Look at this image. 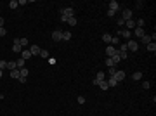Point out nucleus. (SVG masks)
I'll list each match as a JSON object with an SVG mask.
<instances>
[{"label": "nucleus", "instance_id": "nucleus-1", "mask_svg": "<svg viewBox=\"0 0 156 116\" xmlns=\"http://www.w3.org/2000/svg\"><path fill=\"white\" fill-rule=\"evenodd\" d=\"M125 45H127V50H130V52H137L139 50V42H135V40H128Z\"/></svg>", "mask_w": 156, "mask_h": 116}, {"label": "nucleus", "instance_id": "nucleus-2", "mask_svg": "<svg viewBox=\"0 0 156 116\" xmlns=\"http://www.w3.org/2000/svg\"><path fill=\"white\" fill-rule=\"evenodd\" d=\"M61 14L68 16V17H75V10L71 7H66V9H61Z\"/></svg>", "mask_w": 156, "mask_h": 116}, {"label": "nucleus", "instance_id": "nucleus-3", "mask_svg": "<svg viewBox=\"0 0 156 116\" xmlns=\"http://www.w3.org/2000/svg\"><path fill=\"white\" fill-rule=\"evenodd\" d=\"M12 50H14V52H23V47H21V43H19V38H14Z\"/></svg>", "mask_w": 156, "mask_h": 116}, {"label": "nucleus", "instance_id": "nucleus-4", "mask_svg": "<svg viewBox=\"0 0 156 116\" xmlns=\"http://www.w3.org/2000/svg\"><path fill=\"white\" fill-rule=\"evenodd\" d=\"M52 40H54V42H61V40H63V31H61V30H56V31L52 33Z\"/></svg>", "mask_w": 156, "mask_h": 116}, {"label": "nucleus", "instance_id": "nucleus-5", "mask_svg": "<svg viewBox=\"0 0 156 116\" xmlns=\"http://www.w3.org/2000/svg\"><path fill=\"white\" fill-rule=\"evenodd\" d=\"M121 19H123V21H128V19H132V10H130V9H125V10L121 12Z\"/></svg>", "mask_w": 156, "mask_h": 116}, {"label": "nucleus", "instance_id": "nucleus-6", "mask_svg": "<svg viewBox=\"0 0 156 116\" xmlns=\"http://www.w3.org/2000/svg\"><path fill=\"white\" fill-rule=\"evenodd\" d=\"M106 80V73H97V76L94 78V85H99V81Z\"/></svg>", "mask_w": 156, "mask_h": 116}, {"label": "nucleus", "instance_id": "nucleus-7", "mask_svg": "<svg viewBox=\"0 0 156 116\" xmlns=\"http://www.w3.org/2000/svg\"><path fill=\"white\" fill-rule=\"evenodd\" d=\"M113 78H115L118 83H120V81L125 78V71H121V69H116V73H115V76H113Z\"/></svg>", "mask_w": 156, "mask_h": 116}, {"label": "nucleus", "instance_id": "nucleus-8", "mask_svg": "<svg viewBox=\"0 0 156 116\" xmlns=\"http://www.w3.org/2000/svg\"><path fill=\"white\" fill-rule=\"evenodd\" d=\"M134 35H135L137 38H142V37L146 35V31H144V28H134Z\"/></svg>", "mask_w": 156, "mask_h": 116}, {"label": "nucleus", "instance_id": "nucleus-9", "mask_svg": "<svg viewBox=\"0 0 156 116\" xmlns=\"http://www.w3.org/2000/svg\"><path fill=\"white\" fill-rule=\"evenodd\" d=\"M116 52H118V50L115 49V47H111V45H108V47H106V56H108V57H113Z\"/></svg>", "mask_w": 156, "mask_h": 116}, {"label": "nucleus", "instance_id": "nucleus-10", "mask_svg": "<svg viewBox=\"0 0 156 116\" xmlns=\"http://www.w3.org/2000/svg\"><path fill=\"white\" fill-rule=\"evenodd\" d=\"M40 50H42V49H40L38 45H31V47H30V52H31V56H40Z\"/></svg>", "mask_w": 156, "mask_h": 116}, {"label": "nucleus", "instance_id": "nucleus-11", "mask_svg": "<svg viewBox=\"0 0 156 116\" xmlns=\"http://www.w3.org/2000/svg\"><path fill=\"white\" fill-rule=\"evenodd\" d=\"M118 37H123L125 40H128L132 37V31H128V30H125V31H118Z\"/></svg>", "mask_w": 156, "mask_h": 116}, {"label": "nucleus", "instance_id": "nucleus-12", "mask_svg": "<svg viewBox=\"0 0 156 116\" xmlns=\"http://www.w3.org/2000/svg\"><path fill=\"white\" fill-rule=\"evenodd\" d=\"M118 9H120V3H118L116 0H111V2H109V10H115V12H116Z\"/></svg>", "mask_w": 156, "mask_h": 116}, {"label": "nucleus", "instance_id": "nucleus-13", "mask_svg": "<svg viewBox=\"0 0 156 116\" xmlns=\"http://www.w3.org/2000/svg\"><path fill=\"white\" fill-rule=\"evenodd\" d=\"M9 75H10V78H12V80H19V78H21V73H19V69H12Z\"/></svg>", "mask_w": 156, "mask_h": 116}, {"label": "nucleus", "instance_id": "nucleus-14", "mask_svg": "<svg viewBox=\"0 0 156 116\" xmlns=\"http://www.w3.org/2000/svg\"><path fill=\"white\" fill-rule=\"evenodd\" d=\"M30 57H31V52H30L28 49H23V52H21V59L26 61V59H30Z\"/></svg>", "mask_w": 156, "mask_h": 116}, {"label": "nucleus", "instance_id": "nucleus-15", "mask_svg": "<svg viewBox=\"0 0 156 116\" xmlns=\"http://www.w3.org/2000/svg\"><path fill=\"white\" fill-rule=\"evenodd\" d=\"M125 23H127V30H128V31H132V30L135 28V21H134V19H128V21H125Z\"/></svg>", "mask_w": 156, "mask_h": 116}, {"label": "nucleus", "instance_id": "nucleus-16", "mask_svg": "<svg viewBox=\"0 0 156 116\" xmlns=\"http://www.w3.org/2000/svg\"><path fill=\"white\" fill-rule=\"evenodd\" d=\"M111 40H113V37H111L109 33H104V35H102V42H104V43H109V45H111Z\"/></svg>", "mask_w": 156, "mask_h": 116}, {"label": "nucleus", "instance_id": "nucleus-17", "mask_svg": "<svg viewBox=\"0 0 156 116\" xmlns=\"http://www.w3.org/2000/svg\"><path fill=\"white\" fill-rule=\"evenodd\" d=\"M106 81H108V85H109V88H111V87H116V85H118V81H116V80H115L113 76H109L108 80H106Z\"/></svg>", "mask_w": 156, "mask_h": 116}, {"label": "nucleus", "instance_id": "nucleus-18", "mask_svg": "<svg viewBox=\"0 0 156 116\" xmlns=\"http://www.w3.org/2000/svg\"><path fill=\"white\" fill-rule=\"evenodd\" d=\"M146 49H148L149 52H153V54H155V52H156V43H155V42H151V43H148V45H146Z\"/></svg>", "mask_w": 156, "mask_h": 116}, {"label": "nucleus", "instance_id": "nucleus-19", "mask_svg": "<svg viewBox=\"0 0 156 116\" xmlns=\"http://www.w3.org/2000/svg\"><path fill=\"white\" fill-rule=\"evenodd\" d=\"M141 42H142L144 45H148V43H151V42H153V40H151V35H144V37L141 38Z\"/></svg>", "mask_w": 156, "mask_h": 116}, {"label": "nucleus", "instance_id": "nucleus-20", "mask_svg": "<svg viewBox=\"0 0 156 116\" xmlns=\"http://www.w3.org/2000/svg\"><path fill=\"white\" fill-rule=\"evenodd\" d=\"M7 69H9V71L17 69V68H16V61H7Z\"/></svg>", "mask_w": 156, "mask_h": 116}, {"label": "nucleus", "instance_id": "nucleus-21", "mask_svg": "<svg viewBox=\"0 0 156 116\" xmlns=\"http://www.w3.org/2000/svg\"><path fill=\"white\" fill-rule=\"evenodd\" d=\"M97 87H99L101 90H108V88H109V85H108V81H106V80H104V81H99V85H97Z\"/></svg>", "mask_w": 156, "mask_h": 116}, {"label": "nucleus", "instance_id": "nucleus-22", "mask_svg": "<svg viewBox=\"0 0 156 116\" xmlns=\"http://www.w3.org/2000/svg\"><path fill=\"white\" fill-rule=\"evenodd\" d=\"M141 78H142V73H141V71H135V73L132 75V80H135V81H139Z\"/></svg>", "mask_w": 156, "mask_h": 116}, {"label": "nucleus", "instance_id": "nucleus-23", "mask_svg": "<svg viewBox=\"0 0 156 116\" xmlns=\"http://www.w3.org/2000/svg\"><path fill=\"white\" fill-rule=\"evenodd\" d=\"M16 68H17V69L24 68V59H17V61H16Z\"/></svg>", "mask_w": 156, "mask_h": 116}, {"label": "nucleus", "instance_id": "nucleus-24", "mask_svg": "<svg viewBox=\"0 0 156 116\" xmlns=\"http://www.w3.org/2000/svg\"><path fill=\"white\" fill-rule=\"evenodd\" d=\"M111 61H113V62H115V66H116L118 62H121V59H120V54H115V56H113V57H111Z\"/></svg>", "mask_w": 156, "mask_h": 116}, {"label": "nucleus", "instance_id": "nucleus-25", "mask_svg": "<svg viewBox=\"0 0 156 116\" xmlns=\"http://www.w3.org/2000/svg\"><path fill=\"white\" fill-rule=\"evenodd\" d=\"M63 40H64V42L71 40V33H70V31H63Z\"/></svg>", "mask_w": 156, "mask_h": 116}, {"label": "nucleus", "instance_id": "nucleus-26", "mask_svg": "<svg viewBox=\"0 0 156 116\" xmlns=\"http://www.w3.org/2000/svg\"><path fill=\"white\" fill-rule=\"evenodd\" d=\"M9 7H10V9H17V7H19L17 0H10V2H9Z\"/></svg>", "mask_w": 156, "mask_h": 116}, {"label": "nucleus", "instance_id": "nucleus-27", "mask_svg": "<svg viewBox=\"0 0 156 116\" xmlns=\"http://www.w3.org/2000/svg\"><path fill=\"white\" fill-rule=\"evenodd\" d=\"M40 57H43V59H49V50L42 49V50H40Z\"/></svg>", "mask_w": 156, "mask_h": 116}, {"label": "nucleus", "instance_id": "nucleus-28", "mask_svg": "<svg viewBox=\"0 0 156 116\" xmlns=\"http://www.w3.org/2000/svg\"><path fill=\"white\" fill-rule=\"evenodd\" d=\"M19 73H21V76L28 78V68H26V66H24V68H21V69H19Z\"/></svg>", "mask_w": 156, "mask_h": 116}, {"label": "nucleus", "instance_id": "nucleus-29", "mask_svg": "<svg viewBox=\"0 0 156 116\" xmlns=\"http://www.w3.org/2000/svg\"><path fill=\"white\" fill-rule=\"evenodd\" d=\"M115 73H116V66H111V68L108 69V75H109V76H115Z\"/></svg>", "mask_w": 156, "mask_h": 116}, {"label": "nucleus", "instance_id": "nucleus-30", "mask_svg": "<svg viewBox=\"0 0 156 116\" xmlns=\"http://www.w3.org/2000/svg\"><path fill=\"white\" fill-rule=\"evenodd\" d=\"M19 43H21V47H26L28 45V38H19Z\"/></svg>", "mask_w": 156, "mask_h": 116}, {"label": "nucleus", "instance_id": "nucleus-31", "mask_svg": "<svg viewBox=\"0 0 156 116\" xmlns=\"http://www.w3.org/2000/svg\"><path fill=\"white\" fill-rule=\"evenodd\" d=\"M135 7H137V9H142V7H144V2H142V0H137V2H135Z\"/></svg>", "mask_w": 156, "mask_h": 116}, {"label": "nucleus", "instance_id": "nucleus-32", "mask_svg": "<svg viewBox=\"0 0 156 116\" xmlns=\"http://www.w3.org/2000/svg\"><path fill=\"white\" fill-rule=\"evenodd\" d=\"M68 24H70V26H75V24H77V19H75V17H70V19H68Z\"/></svg>", "mask_w": 156, "mask_h": 116}, {"label": "nucleus", "instance_id": "nucleus-33", "mask_svg": "<svg viewBox=\"0 0 156 116\" xmlns=\"http://www.w3.org/2000/svg\"><path fill=\"white\" fill-rule=\"evenodd\" d=\"M106 66H108V68H111V66H115V62L111 61V57H108V59H106Z\"/></svg>", "mask_w": 156, "mask_h": 116}, {"label": "nucleus", "instance_id": "nucleus-34", "mask_svg": "<svg viewBox=\"0 0 156 116\" xmlns=\"http://www.w3.org/2000/svg\"><path fill=\"white\" fill-rule=\"evenodd\" d=\"M0 69H7V61H0Z\"/></svg>", "mask_w": 156, "mask_h": 116}, {"label": "nucleus", "instance_id": "nucleus-35", "mask_svg": "<svg viewBox=\"0 0 156 116\" xmlns=\"http://www.w3.org/2000/svg\"><path fill=\"white\" fill-rule=\"evenodd\" d=\"M111 43H113V45H118V43H120V37H113Z\"/></svg>", "mask_w": 156, "mask_h": 116}, {"label": "nucleus", "instance_id": "nucleus-36", "mask_svg": "<svg viewBox=\"0 0 156 116\" xmlns=\"http://www.w3.org/2000/svg\"><path fill=\"white\" fill-rule=\"evenodd\" d=\"M77 101H78V104H85V97H83V95H80Z\"/></svg>", "mask_w": 156, "mask_h": 116}, {"label": "nucleus", "instance_id": "nucleus-37", "mask_svg": "<svg viewBox=\"0 0 156 116\" xmlns=\"http://www.w3.org/2000/svg\"><path fill=\"white\" fill-rule=\"evenodd\" d=\"M7 35V30L5 28H0V37H5Z\"/></svg>", "mask_w": 156, "mask_h": 116}, {"label": "nucleus", "instance_id": "nucleus-38", "mask_svg": "<svg viewBox=\"0 0 156 116\" xmlns=\"http://www.w3.org/2000/svg\"><path fill=\"white\" fill-rule=\"evenodd\" d=\"M68 19H70L68 16H64V14H61V21H64V23H68Z\"/></svg>", "mask_w": 156, "mask_h": 116}, {"label": "nucleus", "instance_id": "nucleus-39", "mask_svg": "<svg viewBox=\"0 0 156 116\" xmlns=\"http://www.w3.org/2000/svg\"><path fill=\"white\" fill-rule=\"evenodd\" d=\"M142 88H149V81H142Z\"/></svg>", "mask_w": 156, "mask_h": 116}, {"label": "nucleus", "instance_id": "nucleus-40", "mask_svg": "<svg viewBox=\"0 0 156 116\" xmlns=\"http://www.w3.org/2000/svg\"><path fill=\"white\" fill-rule=\"evenodd\" d=\"M115 14H116V12H115V10H108V16H109V17H113V16H115Z\"/></svg>", "mask_w": 156, "mask_h": 116}, {"label": "nucleus", "instance_id": "nucleus-41", "mask_svg": "<svg viewBox=\"0 0 156 116\" xmlns=\"http://www.w3.org/2000/svg\"><path fill=\"white\" fill-rule=\"evenodd\" d=\"M17 81H19V83H26V78H24V76H21L19 80H17Z\"/></svg>", "mask_w": 156, "mask_h": 116}, {"label": "nucleus", "instance_id": "nucleus-42", "mask_svg": "<svg viewBox=\"0 0 156 116\" xmlns=\"http://www.w3.org/2000/svg\"><path fill=\"white\" fill-rule=\"evenodd\" d=\"M0 28H3V17H0Z\"/></svg>", "mask_w": 156, "mask_h": 116}, {"label": "nucleus", "instance_id": "nucleus-43", "mask_svg": "<svg viewBox=\"0 0 156 116\" xmlns=\"http://www.w3.org/2000/svg\"><path fill=\"white\" fill-rule=\"evenodd\" d=\"M3 76V69H0V78Z\"/></svg>", "mask_w": 156, "mask_h": 116}, {"label": "nucleus", "instance_id": "nucleus-44", "mask_svg": "<svg viewBox=\"0 0 156 116\" xmlns=\"http://www.w3.org/2000/svg\"><path fill=\"white\" fill-rule=\"evenodd\" d=\"M0 99H3V94H0Z\"/></svg>", "mask_w": 156, "mask_h": 116}]
</instances>
